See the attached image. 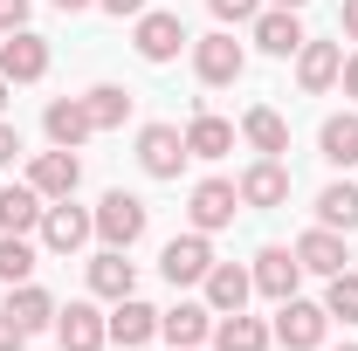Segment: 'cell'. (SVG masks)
Wrapping results in <instances>:
<instances>
[{"label": "cell", "mask_w": 358, "mask_h": 351, "mask_svg": "<svg viewBox=\"0 0 358 351\" xmlns=\"http://www.w3.org/2000/svg\"><path fill=\"white\" fill-rule=\"evenodd\" d=\"M55 7H62V14H76V7H90V0H55Z\"/></svg>", "instance_id": "cell-40"}, {"label": "cell", "mask_w": 358, "mask_h": 351, "mask_svg": "<svg viewBox=\"0 0 358 351\" xmlns=\"http://www.w3.org/2000/svg\"><path fill=\"white\" fill-rule=\"evenodd\" d=\"M0 351H28V331L14 324V310H0Z\"/></svg>", "instance_id": "cell-33"}, {"label": "cell", "mask_w": 358, "mask_h": 351, "mask_svg": "<svg viewBox=\"0 0 358 351\" xmlns=\"http://www.w3.org/2000/svg\"><path fill=\"white\" fill-rule=\"evenodd\" d=\"M90 234H96V220H90L83 207H69V200H48V207H42V248H55V255H76Z\"/></svg>", "instance_id": "cell-5"}, {"label": "cell", "mask_w": 358, "mask_h": 351, "mask_svg": "<svg viewBox=\"0 0 358 351\" xmlns=\"http://www.w3.org/2000/svg\"><path fill=\"white\" fill-rule=\"evenodd\" d=\"M83 103H90V124H96V131H117V124L131 117V89H117V83H96Z\"/></svg>", "instance_id": "cell-29"}, {"label": "cell", "mask_w": 358, "mask_h": 351, "mask_svg": "<svg viewBox=\"0 0 358 351\" xmlns=\"http://www.w3.org/2000/svg\"><path fill=\"white\" fill-rule=\"evenodd\" d=\"M345 351H358V345H345Z\"/></svg>", "instance_id": "cell-42"}, {"label": "cell", "mask_w": 358, "mask_h": 351, "mask_svg": "<svg viewBox=\"0 0 358 351\" xmlns=\"http://www.w3.org/2000/svg\"><path fill=\"white\" fill-rule=\"evenodd\" d=\"M35 275V248H28V234H0V282L14 289V282H28Z\"/></svg>", "instance_id": "cell-30"}, {"label": "cell", "mask_w": 358, "mask_h": 351, "mask_svg": "<svg viewBox=\"0 0 358 351\" xmlns=\"http://www.w3.org/2000/svg\"><path fill=\"white\" fill-rule=\"evenodd\" d=\"M96 234H103V248H131L138 234H145V200H138V193H103V200H96Z\"/></svg>", "instance_id": "cell-1"}, {"label": "cell", "mask_w": 358, "mask_h": 351, "mask_svg": "<svg viewBox=\"0 0 358 351\" xmlns=\"http://www.w3.org/2000/svg\"><path fill=\"white\" fill-rule=\"evenodd\" d=\"M234 193H241V207H282V200H289V166H282V159H255V166H248V173L234 179Z\"/></svg>", "instance_id": "cell-10"}, {"label": "cell", "mask_w": 358, "mask_h": 351, "mask_svg": "<svg viewBox=\"0 0 358 351\" xmlns=\"http://www.w3.org/2000/svg\"><path fill=\"white\" fill-rule=\"evenodd\" d=\"M324 331H331V310H324V303H303V296L275 303V345L317 351V345H324Z\"/></svg>", "instance_id": "cell-2"}, {"label": "cell", "mask_w": 358, "mask_h": 351, "mask_svg": "<svg viewBox=\"0 0 358 351\" xmlns=\"http://www.w3.org/2000/svg\"><path fill=\"white\" fill-rule=\"evenodd\" d=\"M96 7H110L117 21H124V14H145V0H96Z\"/></svg>", "instance_id": "cell-38"}, {"label": "cell", "mask_w": 358, "mask_h": 351, "mask_svg": "<svg viewBox=\"0 0 358 351\" xmlns=\"http://www.w3.org/2000/svg\"><path fill=\"white\" fill-rule=\"evenodd\" d=\"M152 338H159V310H152V303H138V296H124V303L110 310V345L138 351V345H152Z\"/></svg>", "instance_id": "cell-19"}, {"label": "cell", "mask_w": 358, "mask_h": 351, "mask_svg": "<svg viewBox=\"0 0 358 351\" xmlns=\"http://www.w3.org/2000/svg\"><path fill=\"white\" fill-rule=\"evenodd\" d=\"M159 338L173 351H200L214 338V310L207 303H179V310H159Z\"/></svg>", "instance_id": "cell-12"}, {"label": "cell", "mask_w": 358, "mask_h": 351, "mask_svg": "<svg viewBox=\"0 0 358 351\" xmlns=\"http://www.w3.org/2000/svg\"><path fill=\"white\" fill-rule=\"evenodd\" d=\"M303 42H310V35H303V21H296L289 7H262V14H255V48H262V55H296Z\"/></svg>", "instance_id": "cell-16"}, {"label": "cell", "mask_w": 358, "mask_h": 351, "mask_svg": "<svg viewBox=\"0 0 358 351\" xmlns=\"http://www.w3.org/2000/svg\"><path fill=\"white\" fill-rule=\"evenodd\" d=\"M7 89H14V83H7V76H0V103H7Z\"/></svg>", "instance_id": "cell-41"}, {"label": "cell", "mask_w": 358, "mask_h": 351, "mask_svg": "<svg viewBox=\"0 0 358 351\" xmlns=\"http://www.w3.org/2000/svg\"><path fill=\"white\" fill-rule=\"evenodd\" d=\"M28 186H35V193H42V200H69V193H76V186H83V159H76V152H62V145H55V152H42V159H35V166H28Z\"/></svg>", "instance_id": "cell-9"}, {"label": "cell", "mask_w": 358, "mask_h": 351, "mask_svg": "<svg viewBox=\"0 0 358 351\" xmlns=\"http://www.w3.org/2000/svg\"><path fill=\"white\" fill-rule=\"evenodd\" d=\"M296 262L310 268V275H338V268L352 262V255H345V234H338V227H310V234L296 241Z\"/></svg>", "instance_id": "cell-21"}, {"label": "cell", "mask_w": 358, "mask_h": 351, "mask_svg": "<svg viewBox=\"0 0 358 351\" xmlns=\"http://www.w3.org/2000/svg\"><path fill=\"white\" fill-rule=\"evenodd\" d=\"M317 145H324V159H331V166H358V110L331 117V124L317 131Z\"/></svg>", "instance_id": "cell-28"}, {"label": "cell", "mask_w": 358, "mask_h": 351, "mask_svg": "<svg viewBox=\"0 0 358 351\" xmlns=\"http://www.w3.org/2000/svg\"><path fill=\"white\" fill-rule=\"evenodd\" d=\"M324 310H331V324H358V275H352V268H338V275H331Z\"/></svg>", "instance_id": "cell-31"}, {"label": "cell", "mask_w": 358, "mask_h": 351, "mask_svg": "<svg viewBox=\"0 0 358 351\" xmlns=\"http://www.w3.org/2000/svg\"><path fill=\"white\" fill-rule=\"evenodd\" d=\"M248 275H255V289H262L268 303H289L296 282H303V262H296V248H262Z\"/></svg>", "instance_id": "cell-8"}, {"label": "cell", "mask_w": 358, "mask_h": 351, "mask_svg": "<svg viewBox=\"0 0 358 351\" xmlns=\"http://www.w3.org/2000/svg\"><path fill=\"white\" fill-rule=\"evenodd\" d=\"M186 214H193V227H200V234H214V227H227V220L241 214V193H234L227 179H200Z\"/></svg>", "instance_id": "cell-14"}, {"label": "cell", "mask_w": 358, "mask_h": 351, "mask_svg": "<svg viewBox=\"0 0 358 351\" xmlns=\"http://www.w3.org/2000/svg\"><path fill=\"white\" fill-rule=\"evenodd\" d=\"M193 69H200V83H241L248 55H241L234 35H200V42H193Z\"/></svg>", "instance_id": "cell-7"}, {"label": "cell", "mask_w": 358, "mask_h": 351, "mask_svg": "<svg viewBox=\"0 0 358 351\" xmlns=\"http://www.w3.org/2000/svg\"><path fill=\"white\" fill-rule=\"evenodd\" d=\"M0 76H7V83H42L48 76V42L28 35V28H14V35L0 42Z\"/></svg>", "instance_id": "cell-6"}, {"label": "cell", "mask_w": 358, "mask_h": 351, "mask_svg": "<svg viewBox=\"0 0 358 351\" xmlns=\"http://www.w3.org/2000/svg\"><path fill=\"white\" fill-rule=\"evenodd\" d=\"M42 193L35 186H0V234H35L42 227Z\"/></svg>", "instance_id": "cell-23"}, {"label": "cell", "mask_w": 358, "mask_h": 351, "mask_svg": "<svg viewBox=\"0 0 358 351\" xmlns=\"http://www.w3.org/2000/svg\"><path fill=\"white\" fill-rule=\"evenodd\" d=\"M131 248H103L96 262H90V289L96 296H110V303H124V296H138V268L124 262Z\"/></svg>", "instance_id": "cell-18"}, {"label": "cell", "mask_w": 358, "mask_h": 351, "mask_svg": "<svg viewBox=\"0 0 358 351\" xmlns=\"http://www.w3.org/2000/svg\"><path fill=\"white\" fill-rule=\"evenodd\" d=\"M338 28H345V35L358 42V0H345V7H338Z\"/></svg>", "instance_id": "cell-37"}, {"label": "cell", "mask_w": 358, "mask_h": 351, "mask_svg": "<svg viewBox=\"0 0 358 351\" xmlns=\"http://www.w3.org/2000/svg\"><path fill=\"white\" fill-rule=\"evenodd\" d=\"M338 83H345V96H358V48L345 55V69H338Z\"/></svg>", "instance_id": "cell-36"}, {"label": "cell", "mask_w": 358, "mask_h": 351, "mask_svg": "<svg viewBox=\"0 0 358 351\" xmlns=\"http://www.w3.org/2000/svg\"><path fill=\"white\" fill-rule=\"evenodd\" d=\"M207 7H214L221 21H255V14H262V0H207Z\"/></svg>", "instance_id": "cell-32"}, {"label": "cell", "mask_w": 358, "mask_h": 351, "mask_svg": "<svg viewBox=\"0 0 358 351\" xmlns=\"http://www.w3.org/2000/svg\"><path fill=\"white\" fill-rule=\"evenodd\" d=\"M55 338H62V351H103L110 317H96V303H69V310H55Z\"/></svg>", "instance_id": "cell-11"}, {"label": "cell", "mask_w": 358, "mask_h": 351, "mask_svg": "<svg viewBox=\"0 0 358 351\" xmlns=\"http://www.w3.org/2000/svg\"><path fill=\"white\" fill-rule=\"evenodd\" d=\"M179 48H186V21L179 14H166V7L159 14H138V55L145 62H173Z\"/></svg>", "instance_id": "cell-13"}, {"label": "cell", "mask_w": 358, "mask_h": 351, "mask_svg": "<svg viewBox=\"0 0 358 351\" xmlns=\"http://www.w3.org/2000/svg\"><path fill=\"white\" fill-rule=\"evenodd\" d=\"M14 28H28V0H0V35H14Z\"/></svg>", "instance_id": "cell-34"}, {"label": "cell", "mask_w": 358, "mask_h": 351, "mask_svg": "<svg viewBox=\"0 0 358 351\" xmlns=\"http://www.w3.org/2000/svg\"><path fill=\"white\" fill-rule=\"evenodd\" d=\"M241 138H248V145H255L262 159H282V152H289V124H282V117H275L268 103H255V110L241 117Z\"/></svg>", "instance_id": "cell-25"}, {"label": "cell", "mask_w": 358, "mask_h": 351, "mask_svg": "<svg viewBox=\"0 0 358 351\" xmlns=\"http://www.w3.org/2000/svg\"><path fill=\"white\" fill-rule=\"evenodd\" d=\"M248 289H255V275H248L241 262H214V268H207V310H214V317L241 310V303H248Z\"/></svg>", "instance_id": "cell-20"}, {"label": "cell", "mask_w": 358, "mask_h": 351, "mask_svg": "<svg viewBox=\"0 0 358 351\" xmlns=\"http://www.w3.org/2000/svg\"><path fill=\"white\" fill-rule=\"evenodd\" d=\"M186 152H193V159H227V152H234V124L214 117V110H200V117L186 124Z\"/></svg>", "instance_id": "cell-24"}, {"label": "cell", "mask_w": 358, "mask_h": 351, "mask_svg": "<svg viewBox=\"0 0 358 351\" xmlns=\"http://www.w3.org/2000/svg\"><path fill=\"white\" fill-rule=\"evenodd\" d=\"M7 310H14V324H21L28 338L55 324V303H48V289H35V282H14V289H7Z\"/></svg>", "instance_id": "cell-27"}, {"label": "cell", "mask_w": 358, "mask_h": 351, "mask_svg": "<svg viewBox=\"0 0 358 351\" xmlns=\"http://www.w3.org/2000/svg\"><path fill=\"white\" fill-rule=\"evenodd\" d=\"M338 69H345V48L338 42H303L296 48V83L310 89V96H324V89L338 83Z\"/></svg>", "instance_id": "cell-17"}, {"label": "cell", "mask_w": 358, "mask_h": 351, "mask_svg": "<svg viewBox=\"0 0 358 351\" xmlns=\"http://www.w3.org/2000/svg\"><path fill=\"white\" fill-rule=\"evenodd\" d=\"M14 152H21V131H14V124L0 117V166H14Z\"/></svg>", "instance_id": "cell-35"}, {"label": "cell", "mask_w": 358, "mask_h": 351, "mask_svg": "<svg viewBox=\"0 0 358 351\" xmlns=\"http://www.w3.org/2000/svg\"><path fill=\"white\" fill-rule=\"evenodd\" d=\"M275 345V331H268L262 317H241V310H227L221 324H214V351H268Z\"/></svg>", "instance_id": "cell-22"}, {"label": "cell", "mask_w": 358, "mask_h": 351, "mask_svg": "<svg viewBox=\"0 0 358 351\" xmlns=\"http://www.w3.org/2000/svg\"><path fill=\"white\" fill-rule=\"evenodd\" d=\"M268 7H289V14H296V7H310V0H268Z\"/></svg>", "instance_id": "cell-39"}, {"label": "cell", "mask_w": 358, "mask_h": 351, "mask_svg": "<svg viewBox=\"0 0 358 351\" xmlns=\"http://www.w3.org/2000/svg\"><path fill=\"white\" fill-rule=\"evenodd\" d=\"M317 220L338 227V234H352V227H358V186H352V179H331V186L317 193Z\"/></svg>", "instance_id": "cell-26"}, {"label": "cell", "mask_w": 358, "mask_h": 351, "mask_svg": "<svg viewBox=\"0 0 358 351\" xmlns=\"http://www.w3.org/2000/svg\"><path fill=\"white\" fill-rule=\"evenodd\" d=\"M42 131H48V145L76 152V145L96 131V124H90V103H83V96H55V103L42 110Z\"/></svg>", "instance_id": "cell-15"}, {"label": "cell", "mask_w": 358, "mask_h": 351, "mask_svg": "<svg viewBox=\"0 0 358 351\" xmlns=\"http://www.w3.org/2000/svg\"><path fill=\"white\" fill-rule=\"evenodd\" d=\"M159 268H166V282H207V268H214V248H207V234L193 227V234H173L166 241V255H159Z\"/></svg>", "instance_id": "cell-3"}, {"label": "cell", "mask_w": 358, "mask_h": 351, "mask_svg": "<svg viewBox=\"0 0 358 351\" xmlns=\"http://www.w3.org/2000/svg\"><path fill=\"white\" fill-rule=\"evenodd\" d=\"M186 159H193V152H186V138H179L173 124H145V131H138V166L152 179H179Z\"/></svg>", "instance_id": "cell-4"}]
</instances>
